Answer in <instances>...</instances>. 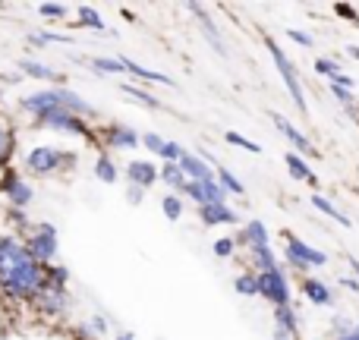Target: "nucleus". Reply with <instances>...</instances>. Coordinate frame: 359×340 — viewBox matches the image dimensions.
Here are the masks:
<instances>
[{"label":"nucleus","instance_id":"1","mask_svg":"<svg viewBox=\"0 0 359 340\" xmlns=\"http://www.w3.org/2000/svg\"><path fill=\"white\" fill-rule=\"evenodd\" d=\"M44 287V265H38L25 246L0 233V293L13 303H32Z\"/></svg>","mask_w":359,"mask_h":340},{"label":"nucleus","instance_id":"2","mask_svg":"<svg viewBox=\"0 0 359 340\" xmlns=\"http://www.w3.org/2000/svg\"><path fill=\"white\" fill-rule=\"evenodd\" d=\"M22 246L38 265H50L57 255V227L48 221H38L35 227H29V236H25Z\"/></svg>","mask_w":359,"mask_h":340},{"label":"nucleus","instance_id":"3","mask_svg":"<svg viewBox=\"0 0 359 340\" xmlns=\"http://www.w3.org/2000/svg\"><path fill=\"white\" fill-rule=\"evenodd\" d=\"M265 48H268V54H271V60H274V67H278V73H280V79H284V86L290 88V98H293V104L299 107V114H306L309 107H306V95H303V86H299V76H297V67H293L290 60L284 57V50L278 48V44L271 41V38H265Z\"/></svg>","mask_w":359,"mask_h":340},{"label":"nucleus","instance_id":"4","mask_svg":"<svg viewBox=\"0 0 359 340\" xmlns=\"http://www.w3.org/2000/svg\"><path fill=\"white\" fill-rule=\"evenodd\" d=\"M67 164V155H63L57 145H35V149L25 155V168L32 173H38V177H50V173H57Z\"/></svg>","mask_w":359,"mask_h":340},{"label":"nucleus","instance_id":"5","mask_svg":"<svg viewBox=\"0 0 359 340\" xmlns=\"http://www.w3.org/2000/svg\"><path fill=\"white\" fill-rule=\"evenodd\" d=\"M255 284H259V297L271 299L274 309H278V306H290V290H287V280H284V274H280V268L259 271L255 274Z\"/></svg>","mask_w":359,"mask_h":340},{"label":"nucleus","instance_id":"6","mask_svg":"<svg viewBox=\"0 0 359 340\" xmlns=\"http://www.w3.org/2000/svg\"><path fill=\"white\" fill-rule=\"evenodd\" d=\"M38 126H48V130H60V132H76V136H86L92 139V130H88L86 123H82V117H76V114L69 111H60V107H54V111H44L38 114Z\"/></svg>","mask_w":359,"mask_h":340},{"label":"nucleus","instance_id":"7","mask_svg":"<svg viewBox=\"0 0 359 340\" xmlns=\"http://www.w3.org/2000/svg\"><path fill=\"white\" fill-rule=\"evenodd\" d=\"M284 243H287V261H290L293 268H318L328 261V255L312 249V246H306V243L293 233H284Z\"/></svg>","mask_w":359,"mask_h":340},{"label":"nucleus","instance_id":"8","mask_svg":"<svg viewBox=\"0 0 359 340\" xmlns=\"http://www.w3.org/2000/svg\"><path fill=\"white\" fill-rule=\"evenodd\" d=\"M35 303V309L41 312V315L48 318H57L63 315V312L69 309V297H67V287H54V284H44L41 290H38V297L32 299Z\"/></svg>","mask_w":359,"mask_h":340},{"label":"nucleus","instance_id":"9","mask_svg":"<svg viewBox=\"0 0 359 340\" xmlns=\"http://www.w3.org/2000/svg\"><path fill=\"white\" fill-rule=\"evenodd\" d=\"M0 192H4L13 208H19V211L32 202V186L25 183L16 170H4V177H0Z\"/></svg>","mask_w":359,"mask_h":340},{"label":"nucleus","instance_id":"10","mask_svg":"<svg viewBox=\"0 0 359 340\" xmlns=\"http://www.w3.org/2000/svg\"><path fill=\"white\" fill-rule=\"evenodd\" d=\"M177 168L186 177V183H208V179H215V170H211L202 158L189 155V151H183V158L177 161Z\"/></svg>","mask_w":359,"mask_h":340},{"label":"nucleus","instance_id":"11","mask_svg":"<svg viewBox=\"0 0 359 340\" xmlns=\"http://www.w3.org/2000/svg\"><path fill=\"white\" fill-rule=\"evenodd\" d=\"M271 123L280 130V136H284V139H290V145H293V149H297V151H303V155H316V149H312V142L303 136V132L297 130V126L290 123V120H284V117H280V114H271Z\"/></svg>","mask_w":359,"mask_h":340},{"label":"nucleus","instance_id":"12","mask_svg":"<svg viewBox=\"0 0 359 340\" xmlns=\"http://www.w3.org/2000/svg\"><path fill=\"white\" fill-rule=\"evenodd\" d=\"M126 177H130V186L145 189V186H151L158 179V168L149 164V161H133L130 168H126Z\"/></svg>","mask_w":359,"mask_h":340},{"label":"nucleus","instance_id":"13","mask_svg":"<svg viewBox=\"0 0 359 340\" xmlns=\"http://www.w3.org/2000/svg\"><path fill=\"white\" fill-rule=\"evenodd\" d=\"M189 10L198 16V25H202V32H205V38H208V44H211V48H215L221 57H227V48H224V38H221V32H217L215 25H211V19L205 16V10H202V6H198V4H189Z\"/></svg>","mask_w":359,"mask_h":340},{"label":"nucleus","instance_id":"14","mask_svg":"<svg viewBox=\"0 0 359 340\" xmlns=\"http://www.w3.org/2000/svg\"><path fill=\"white\" fill-rule=\"evenodd\" d=\"M198 217H202V224H208V227H215V224H233L236 215L227 208V205H202L198 208Z\"/></svg>","mask_w":359,"mask_h":340},{"label":"nucleus","instance_id":"15","mask_svg":"<svg viewBox=\"0 0 359 340\" xmlns=\"http://www.w3.org/2000/svg\"><path fill=\"white\" fill-rule=\"evenodd\" d=\"M123 60V69H130L136 79H145V82H158V86H174V79L170 76H164V73H155V69H145V67H139L136 60H130V57H120Z\"/></svg>","mask_w":359,"mask_h":340},{"label":"nucleus","instance_id":"16","mask_svg":"<svg viewBox=\"0 0 359 340\" xmlns=\"http://www.w3.org/2000/svg\"><path fill=\"white\" fill-rule=\"evenodd\" d=\"M13 149H16V132H13L10 120L0 117V168H6V161L13 158Z\"/></svg>","mask_w":359,"mask_h":340},{"label":"nucleus","instance_id":"17","mask_svg":"<svg viewBox=\"0 0 359 340\" xmlns=\"http://www.w3.org/2000/svg\"><path fill=\"white\" fill-rule=\"evenodd\" d=\"M19 69H22L25 76H32V79H48V82H63L60 73H54L50 67H44V63L38 60H19Z\"/></svg>","mask_w":359,"mask_h":340},{"label":"nucleus","instance_id":"18","mask_svg":"<svg viewBox=\"0 0 359 340\" xmlns=\"http://www.w3.org/2000/svg\"><path fill=\"white\" fill-rule=\"evenodd\" d=\"M240 240H243V243H249V249H262V246H268V230H265V224H262V221H249V224H246V230L240 233Z\"/></svg>","mask_w":359,"mask_h":340},{"label":"nucleus","instance_id":"19","mask_svg":"<svg viewBox=\"0 0 359 340\" xmlns=\"http://www.w3.org/2000/svg\"><path fill=\"white\" fill-rule=\"evenodd\" d=\"M107 142H111V149H136L139 136L133 130H126V126H111L107 130Z\"/></svg>","mask_w":359,"mask_h":340},{"label":"nucleus","instance_id":"20","mask_svg":"<svg viewBox=\"0 0 359 340\" xmlns=\"http://www.w3.org/2000/svg\"><path fill=\"white\" fill-rule=\"evenodd\" d=\"M303 290H306V297H309L316 306H331V293H328V287H325L322 280L306 278L303 280Z\"/></svg>","mask_w":359,"mask_h":340},{"label":"nucleus","instance_id":"21","mask_svg":"<svg viewBox=\"0 0 359 340\" xmlns=\"http://www.w3.org/2000/svg\"><path fill=\"white\" fill-rule=\"evenodd\" d=\"M284 161H287V168H290V173H293V177H297V179H306V183L318 186V179L309 173V168H306V161H303V158H299V155H293V151H287V158H284Z\"/></svg>","mask_w":359,"mask_h":340},{"label":"nucleus","instance_id":"22","mask_svg":"<svg viewBox=\"0 0 359 340\" xmlns=\"http://www.w3.org/2000/svg\"><path fill=\"white\" fill-rule=\"evenodd\" d=\"M95 173H98L101 183H117V177H120V173H117V164H114L107 155H101L98 161H95Z\"/></svg>","mask_w":359,"mask_h":340},{"label":"nucleus","instance_id":"23","mask_svg":"<svg viewBox=\"0 0 359 340\" xmlns=\"http://www.w3.org/2000/svg\"><path fill=\"white\" fill-rule=\"evenodd\" d=\"M274 318H278V328L284 331H290V334H297V312L290 309V306H278V309H274Z\"/></svg>","mask_w":359,"mask_h":340},{"label":"nucleus","instance_id":"24","mask_svg":"<svg viewBox=\"0 0 359 340\" xmlns=\"http://www.w3.org/2000/svg\"><path fill=\"white\" fill-rule=\"evenodd\" d=\"M312 205H316L318 211H325V215H328V217H334L337 224H344V227H350V217H347V215H341V211H337L334 205H331L325 196H318V192H316V196H312Z\"/></svg>","mask_w":359,"mask_h":340},{"label":"nucleus","instance_id":"25","mask_svg":"<svg viewBox=\"0 0 359 340\" xmlns=\"http://www.w3.org/2000/svg\"><path fill=\"white\" fill-rule=\"evenodd\" d=\"M158 177H161L164 183H170V186H174V189H183V186H186V177H183V173H180L177 164H164V168L158 170Z\"/></svg>","mask_w":359,"mask_h":340},{"label":"nucleus","instance_id":"26","mask_svg":"<svg viewBox=\"0 0 359 340\" xmlns=\"http://www.w3.org/2000/svg\"><path fill=\"white\" fill-rule=\"evenodd\" d=\"M79 19L86 29H95V32H107V25L101 22V16L92 10V6H79Z\"/></svg>","mask_w":359,"mask_h":340},{"label":"nucleus","instance_id":"27","mask_svg":"<svg viewBox=\"0 0 359 340\" xmlns=\"http://www.w3.org/2000/svg\"><path fill=\"white\" fill-rule=\"evenodd\" d=\"M217 183H221L224 192H233V196H243V192H246V189H243V183L230 170H217Z\"/></svg>","mask_w":359,"mask_h":340},{"label":"nucleus","instance_id":"28","mask_svg":"<svg viewBox=\"0 0 359 340\" xmlns=\"http://www.w3.org/2000/svg\"><path fill=\"white\" fill-rule=\"evenodd\" d=\"M123 92H126V95H133V98H136L139 104L151 107V111H161V101L151 98V95H149V92H142V88H136V86H123Z\"/></svg>","mask_w":359,"mask_h":340},{"label":"nucleus","instance_id":"29","mask_svg":"<svg viewBox=\"0 0 359 340\" xmlns=\"http://www.w3.org/2000/svg\"><path fill=\"white\" fill-rule=\"evenodd\" d=\"M233 287L243 293V297H259V284H255V274H240L233 280Z\"/></svg>","mask_w":359,"mask_h":340},{"label":"nucleus","instance_id":"30","mask_svg":"<svg viewBox=\"0 0 359 340\" xmlns=\"http://www.w3.org/2000/svg\"><path fill=\"white\" fill-rule=\"evenodd\" d=\"M161 208H164V215H168L170 221H180V215H183V202H180V198L174 196V192L161 198Z\"/></svg>","mask_w":359,"mask_h":340},{"label":"nucleus","instance_id":"31","mask_svg":"<svg viewBox=\"0 0 359 340\" xmlns=\"http://www.w3.org/2000/svg\"><path fill=\"white\" fill-rule=\"evenodd\" d=\"M183 192L198 205V208H202V205H208V192H205V183H186Z\"/></svg>","mask_w":359,"mask_h":340},{"label":"nucleus","instance_id":"32","mask_svg":"<svg viewBox=\"0 0 359 340\" xmlns=\"http://www.w3.org/2000/svg\"><path fill=\"white\" fill-rule=\"evenodd\" d=\"M92 67L95 69H104V73H123V60H114V57H95L92 60Z\"/></svg>","mask_w":359,"mask_h":340},{"label":"nucleus","instance_id":"33","mask_svg":"<svg viewBox=\"0 0 359 340\" xmlns=\"http://www.w3.org/2000/svg\"><path fill=\"white\" fill-rule=\"evenodd\" d=\"M38 13H41L44 19H63L67 16V6L63 4H41L38 6Z\"/></svg>","mask_w":359,"mask_h":340},{"label":"nucleus","instance_id":"34","mask_svg":"<svg viewBox=\"0 0 359 340\" xmlns=\"http://www.w3.org/2000/svg\"><path fill=\"white\" fill-rule=\"evenodd\" d=\"M224 139H227V142L230 145H240V149H246V151H252V155H259V145H255V142H249V139H243L240 136V132H227V136H224Z\"/></svg>","mask_w":359,"mask_h":340},{"label":"nucleus","instance_id":"35","mask_svg":"<svg viewBox=\"0 0 359 340\" xmlns=\"http://www.w3.org/2000/svg\"><path fill=\"white\" fill-rule=\"evenodd\" d=\"M161 158H164V161H168V164H177L180 158H183V149H180L177 142H164V149H161Z\"/></svg>","mask_w":359,"mask_h":340},{"label":"nucleus","instance_id":"36","mask_svg":"<svg viewBox=\"0 0 359 340\" xmlns=\"http://www.w3.org/2000/svg\"><path fill=\"white\" fill-rule=\"evenodd\" d=\"M142 142H145V149H149V151H155V155H161V149H164V139H161V136H155V132H145V136H142Z\"/></svg>","mask_w":359,"mask_h":340},{"label":"nucleus","instance_id":"37","mask_svg":"<svg viewBox=\"0 0 359 340\" xmlns=\"http://www.w3.org/2000/svg\"><path fill=\"white\" fill-rule=\"evenodd\" d=\"M331 92H334V98L341 101L344 107H350V111H353V95H350L347 88H341V86H331Z\"/></svg>","mask_w":359,"mask_h":340},{"label":"nucleus","instance_id":"38","mask_svg":"<svg viewBox=\"0 0 359 340\" xmlns=\"http://www.w3.org/2000/svg\"><path fill=\"white\" fill-rule=\"evenodd\" d=\"M215 255H221V259H230V255H233V240H217L215 243Z\"/></svg>","mask_w":359,"mask_h":340},{"label":"nucleus","instance_id":"39","mask_svg":"<svg viewBox=\"0 0 359 340\" xmlns=\"http://www.w3.org/2000/svg\"><path fill=\"white\" fill-rule=\"evenodd\" d=\"M287 35H290L297 44H303V48H312V38L306 35V32H299V29H287Z\"/></svg>","mask_w":359,"mask_h":340},{"label":"nucleus","instance_id":"40","mask_svg":"<svg viewBox=\"0 0 359 340\" xmlns=\"http://www.w3.org/2000/svg\"><path fill=\"white\" fill-rule=\"evenodd\" d=\"M334 10H337V16H347V19H353V22L359 25V16H356V10H353V6H347V4H337Z\"/></svg>","mask_w":359,"mask_h":340},{"label":"nucleus","instance_id":"41","mask_svg":"<svg viewBox=\"0 0 359 340\" xmlns=\"http://www.w3.org/2000/svg\"><path fill=\"white\" fill-rule=\"evenodd\" d=\"M104 331H107L104 318H92V334H104Z\"/></svg>","mask_w":359,"mask_h":340},{"label":"nucleus","instance_id":"42","mask_svg":"<svg viewBox=\"0 0 359 340\" xmlns=\"http://www.w3.org/2000/svg\"><path fill=\"white\" fill-rule=\"evenodd\" d=\"M130 202H133V205L142 202V189H139V186H130Z\"/></svg>","mask_w":359,"mask_h":340},{"label":"nucleus","instance_id":"43","mask_svg":"<svg viewBox=\"0 0 359 340\" xmlns=\"http://www.w3.org/2000/svg\"><path fill=\"white\" fill-rule=\"evenodd\" d=\"M337 340H359V325H356V328H350V331H347V334H341V337H337Z\"/></svg>","mask_w":359,"mask_h":340},{"label":"nucleus","instance_id":"44","mask_svg":"<svg viewBox=\"0 0 359 340\" xmlns=\"http://www.w3.org/2000/svg\"><path fill=\"white\" fill-rule=\"evenodd\" d=\"M337 331H341V334H347V331H350V322H347V318H337Z\"/></svg>","mask_w":359,"mask_h":340},{"label":"nucleus","instance_id":"45","mask_svg":"<svg viewBox=\"0 0 359 340\" xmlns=\"http://www.w3.org/2000/svg\"><path fill=\"white\" fill-rule=\"evenodd\" d=\"M350 268H353V271L359 274V259H353V255H350Z\"/></svg>","mask_w":359,"mask_h":340},{"label":"nucleus","instance_id":"46","mask_svg":"<svg viewBox=\"0 0 359 340\" xmlns=\"http://www.w3.org/2000/svg\"><path fill=\"white\" fill-rule=\"evenodd\" d=\"M274 340H287V334H284V331H278V334H274Z\"/></svg>","mask_w":359,"mask_h":340},{"label":"nucleus","instance_id":"47","mask_svg":"<svg viewBox=\"0 0 359 340\" xmlns=\"http://www.w3.org/2000/svg\"><path fill=\"white\" fill-rule=\"evenodd\" d=\"M350 57H356V60H359V48H350Z\"/></svg>","mask_w":359,"mask_h":340},{"label":"nucleus","instance_id":"48","mask_svg":"<svg viewBox=\"0 0 359 340\" xmlns=\"http://www.w3.org/2000/svg\"><path fill=\"white\" fill-rule=\"evenodd\" d=\"M114 340H133V334H120V337H114Z\"/></svg>","mask_w":359,"mask_h":340},{"label":"nucleus","instance_id":"49","mask_svg":"<svg viewBox=\"0 0 359 340\" xmlns=\"http://www.w3.org/2000/svg\"><path fill=\"white\" fill-rule=\"evenodd\" d=\"M0 334H4V318H0Z\"/></svg>","mask_w":359,"mask_h":340}]
</instances>
